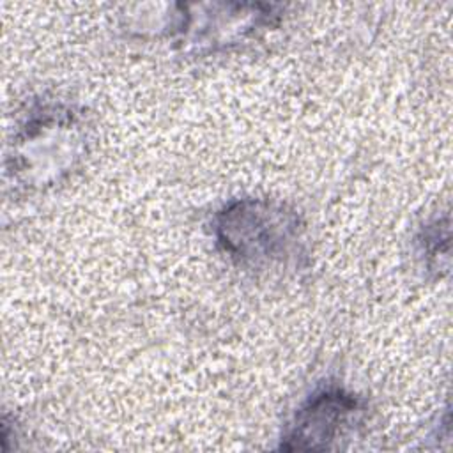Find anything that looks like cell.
<instances>
[{
    "label": "cell",
    "mask_w": 453,
    "mask_h": 453,
    "mask_svg": "<svg viewBox=\"0 0 453 453\" xmlns=\"http://www.w3.org/2000/svg\"><path fill=\"white\" fill-rule=\"evenodd\" d=\"M365 411V402L345 388H320L296 411L281 437V449H333L361 423Z\"/></svg>",
    "instance_id": "3957f363"
},
{
    "label": "cell",
    "mask_w": 453,
    "mask_h": 453,
    "mask_svg": "<svg viewBox=\"0 0 453 453\" xmlns=\"http://www.w3.org/2000/svg\"><path fill=\"white\" fill-rule=\"evenodd\" d=\"M449 226L448 219L442 223L441 219H435L434 223L426 225L419 235V244H421V253L425 257V262L430 269H441L439 262V253L448 257V251H441V242H448L449 239Z\"/></svg>",
    "instance_id": "277c9868"
},
{
    "label": "cell",
    "mask_w": 453,
    "mask_h": 453,
    "mask_svg": "<svg viewBox=\"0 0 453 453\" xmlns=\"http://www.w3.org/2000/svg\"><path fill=\"white\" fill-rule=\"evenodd\" d=\"M221 251L251 273L287 269L304 257V223L288 205L265 198H239L214 218Z\"/></svg>",
    "instance_id": "6da1fadb"
},
{
    "label": "cell",
    "mask_w": 453,
    "mask_h": 453,
    "mask_svg": "<svg viewBox=\"0 0 453 453\" xmlns=\"http://www.w3.org/2000/svg\"><path fill=\"white\" fill-rule=\"evenodd\" d=\"M81 117L67 104H35L16 131L7 173L23 188L58 182L80 161L87 134Z\"/></svg>",
    "instance_id": "7a4b0ae2"
}]
</instances>
